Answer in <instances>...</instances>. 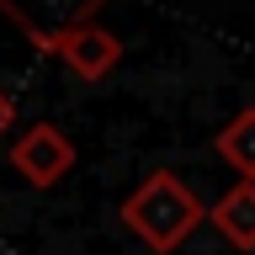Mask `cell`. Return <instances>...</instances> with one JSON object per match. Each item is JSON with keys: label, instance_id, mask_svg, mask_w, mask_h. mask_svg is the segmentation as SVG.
<instances>
[{"label": "cell", "instance_id": "obj_1", "mask_svg": "<svg viewBox=\"0 0 255 255\" xmlns=\"http://www.w3.org/2000/svg\"><path fill=\"white\" fill-rule=\"evenodd\" d=\"M202 218H207L202 202L191 197V186H186L175 170L143 175L138 186L128 191V202H123V223L143 239V245H149V250H159V255L181 250L186 234H191Z\"/></svg>", "mask_w": 255, "mask_h": 255}, {"label": "cell", "instance_id": "obj_2", "mask_svg": "<svg viewBox=\"0 0 255 255\" xmlns=\"http://www.w3.org/2000/svg\"><path fill=\"white\" fill-rule=\"evenodd\" d=\"M101 5L107 0H0V11L11 16L16 27L32 37V48H43V53H53L69 32L91 27Z\"/></svg>", "mask_w": 255, "mask_h": 255}, {"label": "cell", "instance_id": "obj_3", "mask_svg": "<svg viewBox=\"0 0 255 255\" xmlns=\"http://www.w3.org/2000/svg\"><path fill=\"white\" fill-rule=\"evenodd\" d=\"M11 165H16V175H21L27 186L48 191V186H59L64 175L75 170V143H69V133H64L59 123H32V128L16 133Z\"/></svg>", "mask_w": 255, "mask_h": 255}, {"label": "cell", "instance_id": "obj_4", "mask_svg": "<svg viewBox=\"0 0 255 255\" xmlns=\"http://www.w3.org/2000/svg\"><path fill=\"white\" fill-rule=\"evenodd\" d=\"M53 59L69 69L75 80H107L117 64H123V43H117V32H107V27H80V32H69L59 48H53Z\"/></svg>", "mask_w": 255, "mask_h": 255}, {"label": "cell", "instance_id": "obj_5", "mask_svg": "<svg viewBox=\"0 0 255 255\" xmlns=\"http://www.w3.org/2000/svg\"><path fill=\"white\" fill-rule=\"evenodd\" d=\"M207 218H213V229H218L229 245L255 250V181H234L218 202L207 207Z\"/></svg>", "mask_w": 255, "mask_h": 255}, {"label": "cell", "instance_id": "obj_6", "mask_svg": "<svg viewBox=\"0 0 255 255\" xmlns=\"http://www.w3.org/2000/svg\"><path fill=\"white\" fill-rule=\"evenodd\" d=\"M218 159L229 170H239V181H255V107L234 112L218 128Z\"/></svg>", "mask_w": 255, "mask_h": 255}, {"label": "cell", "instance_id": "obj_7", "mask_svg": "<svg viewBox=\"0 0 255 255\" xmlns=\"http://www.w3.org/2000/svg\"><path fill=\"white\" fill-rule=\"evenodd\" d=\"M16 123V101H11V91L0 85V138H5V128Z\"/></svg>", "mask_w": 255, "mask_h": 255}]
</instances>
